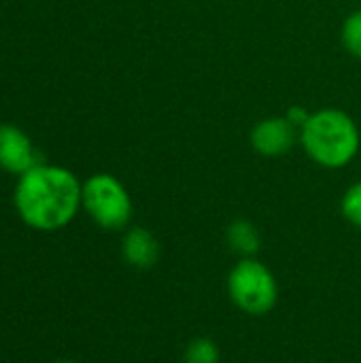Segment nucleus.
Instances as JSON below:
<instances>
[{"instance_id":"3","label":"nucleus","mask_w":361,"mask_h":363,"mask_svg":"<svg viewBox=\"0 0 361 363\" xmlns=\"http://www.w3.org/2000/svg\"><path fill=\"white\" fill-rule=\"evenodd\" d=\"M228 296L243 313L264 317L277 306L279 285L268 266L253 257H245L228 274Z\"/></svg>"},{"instance_id":"4","label":"nucleus","mask_w":361,"mask_h":363,"mask_svg":"<svg viewBox=\"0 0 361 363\" xmlns=\"http://www.w3.org/2000/svg\"><path fill=\"white\" fill-rule=\"evenodd\" d=\"M81 206L104 230H121L130 223L132 200L113 174H94L83 183Z\"/></svg>"},{"instance_id":"10","label":"nucleus","mask_w":361,"mask_h":363,"mask_svg":"<svg viewBox=\"0 0 361 363\" xmlns=\"http://www.w3.org/2000/svg\"><path fill=\"white\" fill-rule=\"evenodd\" d=\"M343 45L361 60V11H353L343 23Z\"/></svg>"},{"instance_id":"7","label":"nucleus","mask_w":361,"mask_h":363,"mask_svg":"<svg viewBox=\"0 0 361 363\" xmlns=\"http://www.w3.org/2000/svg\"><path fill=\"white\" fill-rule=\"evenodd\" d=\"M121 253L132 268L149 270L160 259V245L155 236L145 228H132L123 236Z\"/></svg>"},{"instance_id":"11","label":"nucleus","mask_w":361,"mask_h":363,"mask_svg":"<svg viewBox=\"0 0 361 363\" xmlns=\"http://www.w3.org/2000/svg\"><path fill=\"white\" fill-rule=\"evenodd\" d=\"M343 215L347 217V221L361 228V181L347 189L343 198Z\"/></svg>"},{"instance_id":"12","label":"nucleus","mask_w":361,"mask_h":363,"mask_svg":"<svg viewBox=\"0 0 361 363\" xmlns=\"http://www.w3.org/2000/svg\"><path fill=\"white\" fill-rule=\"evenodd\" d=\"M285 117L289 119V123H291L294 128L302 130V128L306 125V121H309L311 113H309L304 106H291V108L287 111V115H285Z\"/></svg>"},{"instance_id":"9","label":"nucleus","mask_w":361,"mask_h":363,"mask_svg":"<svg viewBox=\"0 0 361 363\" xmlns=\"http://www.w3.org/2000/svg\"><path fill=\"white\" fill-rule=\"evenodd\" d=\"M219 347L211 338H196L187 345L183 362L185 363H219Z\"/></svg>"},{"instance_id":"6","label":"nucleus","mask_w":361,"mask_h":363,"mask_svg":"<svg viewBox=\"0 0 361 363\" xmlns=\"http://www.w3.org/2000/svg\"><path fill=\"white\" fill-rule=\"evenodd\" d=\"M296 138H300V130L294 128L287 117L262 119L251 130V147L264 157L285 155L294 147Z\"/></svg>"},{"instance_id":"8","label":"nucleus","mask_w":361,"mask_h":363,"mask_svg":"<svg viewBox=\"0 0 361 363\" xmlns=\"http://www.w3.org/2000/svg\"><path fill=\"white\" fill-rule=\"evenodd\" d=\"M228 245L238 255L251 257L260 249V234H257L253 223H249L245 219H238L228 228Z\"/></svg>"},{"instance_id":"5","label":"nucleus","mask_w":361,"mask_h":363,"mask_svg":"<svg viewBox=\"0 0 361 363\" xmlns=\"http://www.w3.org/2000/svg\"><path fill=\"white\" fill-rule=\"evenodd\" d=\"M36 164H40V160L32 138L17 125L0 123V168L21 177Z\"/></svg>"},{"instance_id":"13","label":"nucleus","mask_w":361,"mask_h":363,"mask_svg":"<svg viewBox=\"0 0 361 363\" xmlns=\"http://www.w3.org/2000/svg\"><path fill=\"white\" fill-rule=\"evenodd\" d=\"M57 363H77V362H70V359H62V362H57Z\"/></svg>"},{"instance_id":"2","label":"nucleus","mask_w":361,"mask_h":363,"mask_svg":"<svg viewBox=\"0 0 361 363\" xmlns=\"http://www.w3.org/2000/svg\"><path fill=\"white\" fill-rule=\"evenodd\" d=\"M300 143L319 166L343 168L360 151V130L347 113L326 108L311 113L306 125L300 130Z\"/></svg>"},{"instance_id":"1","label":"nucleus","mask_w":361,"mask_h":363,"mask_svg":"<svg viewBox=\"0 0 361 363\" xmlns=\"http://www.w3.org/2000/svg\"><path fill=\"white\" fill-rule=\"evenodd\" d=\"M83 183L62 166L36 164L17 179L15 208L19 219L38 232L66 228L81 208Z\"/></svg>"}]
</instances>
